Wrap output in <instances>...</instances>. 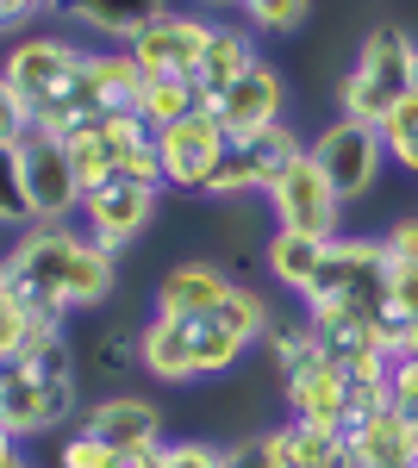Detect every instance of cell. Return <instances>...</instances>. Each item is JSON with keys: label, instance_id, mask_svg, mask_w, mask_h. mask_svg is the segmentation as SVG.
I'll list each match as a JSON object with an SVG mask.
<instances>
[{"label": "cell", "instance_id": "6da1fadb", "mask_svg": "<svg viewBox=\"0 0 418 468\" xmlns=\"http://www.w3.org/2000/svg\"><path fill=\"white\" fill-rule=\"evenodd\" d=\"M0 282L32 324H70L101 313L119 293V256L101 250L81 225H32L0 244Z\"/></svg>", "mask_w": 418, "mask_h": 468}, {"label": "cell", "instance_id": "7a4b0ae2", "mask_svg": "<svg viewBox=\"0 0 418 468\" xmlns=\"http://www.w3.org/2000/svg\"><path fill=\"white\" fill-rule=\"evenodd\" d=\"M269 300L256 288H231L219 313H194V319H144L138 324V368L150 381L169 388H194V381H219L263 344L269 331Z\"/></svg>", "mask_w": 418, "mask_h": 468}, {"label": "cell", "instance_id": "3957f363", "mask_svg": "<svg viewBox=\"0 0 418 468\" xmlns=\"http://www.w3.org/2000/svg\"><path fill=\"white\" fill-rule=\"evenodd\" d=\"M0 81L19 94V107L32 112L38 132L75 138L88 125H101L106 112L88 88V44L75 32H19L0 50Z\"/></svg>", "mask_w": 418, "mask_h": 468}, {"label": "cell", "instance_id": "277c9868", "mask_svg": "<svg viewBox=\"0 0 418 468\" xmlns=\"http://www.w3.org/2000/svg\"><path fill=\"white\" fill-rule=\"evenodd\" d=\"M81 419V362L70 324H32V337L0 362V431L38 443Z\"/></svg>", "mask_w": 418, "mask_h": 468}, {"label": "cell", "instance_id": "5b68a950", "mask_svg": "<svg viewBox=\"0 0 418 468\" xmlns=\"http://www.w3.org/2000/svg\"><path fill=\"white\" fill-rule=\"evenodd\" d=\"M306 313H344V319L369 324L387 350L400 356V324L387 306V250L381 238H331L325 262H318L313 288L300 293Z\"/></svg>", "mask_w": 418, "mask_h": 468}, {"label": "cell", "instance_id": "8992f818", "mask_svg": "<svg viewBox=\"0 0 418 468\" xmlns=\"http://www.w3.org/2000/svg\"><path fill=\"white\" fill-rule=\"evenodd\" d=\"M413 63H418V37L400 19L369 26V37L356 44V63L338 81V119H362V125L381 132L413 101Z\"/></svg>", "mask_w": 418, "mask_h": 468}, {"label": "cell", "instance_id": "52a82bcc", "mask_svg": "<svg viewBox=\"0 0 418 468\" xmlns=\"http://www.w3.org/2000/svg\"><path fill=\"white\" fill-rule=\"evenodd\" d=\"M306 150H313V163L325 169L331 194H338L344 207H349V200H369V194L381 187L387 144H381V132H375V125H362V119H331Z\"/></svg>", "mask_w": 418, "mask_h": 468}, {"label": "cell", "instance_id": "ba28073f", "mask_svg": "<svg viewBox=\"0 0 418 468\" xmlns=\"http://www.w3.org/2000/svg\"><path fill=\"white\" fill-rule=\"evenodd\" d=\"M156 150H163V194H207L219 163H225V125L212 119V107H194L188 119H175L156 132Z\"/></svg>", "mask_w": 418, "mask_h": 468}, {"label": "cell", "instance_id": "9c48e42d", "mask_svg": "<svg viewBox=\"0 0 418 468\" xmlns=\"http://www.w3.org/2000/svg\"><path fill=\"white\" fill-rule=\"evenodd\" d=\"M13 163H19V187H26L32 225H70L75 207H81V187H75L63 138H50V132L32 125V132L19 138V150H13Z\"/></svg>", "mask_w": 418, "mask_h": 468}, {"label": "cell", "instance_id": "30bf717a", "mask_svg": "<svg viewBox=\"0 0 418 468\" xmlns=\"http://www.w3.org/2000/svg\"><path fill=\"white\" fill-rule=\"evenodd\" d=\"M269 213H275V231H306V238H344L338 231V218H344V200L331 194V181L325 169L313 163V150L306 156H294L275 181H269Z\"/></svg>", "mask_w": 418, "mask_h": 468}, {"label": "cell", "instance_id": "8fae6325", "mask_svg": "<svg viewBox=\"0 0 418 468\" xmlns=\"http://www.w3.org/2000/svg\"><path fill=\"white\" fill-rule=\"evenodd\" d=\"M156 200H163V187H144V181H106L94 194H81V207H75V225L101 244V250H132L144 231H150V218H156Z\"/></svg>", "mask_w": 418, "mask_h": 468}, {"label": "cell", "instance_id": "7c38bea8", "mask_svg": "<svg viewBox=\"0 0 418 468\" xmlns=\"http://www.w3.org/2000/svg\"><path fill=\"white\" fill-rule=\"evenodd\" d=\"M281 112H287V81H281V69L269 63V57H256V63L212 101V119L225 125L231 144H244V138H256V132L281 125Z\"/></svg>", "mask_w": 418, "mask_h": 468}, {"label": "cell", "instance_id": "4fadbf2b", "mask_svg": "<svg viewBox=\"0 0 418 468\" xmlns=\"http://www.w3.org/2000/svg\"><path fill=\"white\" fill-rule=\"evenodd\" d=\"M349 394H356V381L325 356H313L306 368H294L281 381L287 419L294 425H313V431H331V437H344V425H349Z\"/></svg>", "mask_w": 418, "mask_h": 468}, {"label": "cell", "instance_id": "5bb4252c", "mask_svg": "<svg viewBox=\"0 0 418 468\" xmlns=\"http://www.w3.org/2000/svg\"><path fill=\"white\" fill-rule=\"evenodd\" d=\"M81 431H94L113 456H144V450H163V406L144 394H101L81 406L75 419Z\"/></svg>", "mask_w": 418, "mask_h": 468}, {"label": "cell", "instance_id": "9a60e30c", "mask_svg": "<svg viewBox=\"0 0 418 468\" xmlns=\"http://www.w3.org/2000/svg\"><path fill=\"white\" fill-rule=\"evenodd\" d=\"M207 37H212V19L207 13H188V6H169L150 32L132 44L144 75H175V81H194L200 57H207Z\"/></svg>", "mask_w": 418, "mask_h": 468}, {"label": "cell", "instance_id": "2e32d148", "mask_svg": "<svg viewBox=\"0 0 418 468\" xmlns=\"http://www.w3.org/2000/svg\"><path fill=\"white\" fill-rule=\"evenodd\" d=\"M231 269L212 262V256H188V262H169L150 288V319H194V313H219L231 300Z\"/></svg>", "mask_w": 418, "mask_h": 468}, {"label": "cell", "instance_id": "e0dca14e", "mask_svg": "<svg viewBox=\"0 0 418 468\" xmlns=\"http://www.w3.org/2000/svg\"><path fill=\"white\" fill-rule=\"evenodd\" d=\"M169 13V0H70L63 19L81 44H106V50H132L156 19Z\"/></svg>", "mask_w": 418, "mask_h": 468}, {"label": "cell", "instance_id": "ac0fdd59", "mask_svg": "<svg viewBox=\"0 0 418 468\" xmlns=\"http://www.w3.org/2000/svg\"><path fill=\"white\" fill-rule=\"evenodd\" d=\"M263 50H256V32L250 26H225V19H212V37H207V57H200V69H194V94H200V107H212L238 75L256 63Z\"/></svg>", "mask_w": 418, "mask_h": 468}, {"label": "cell", "instance_id": "d6986e66", "mask_svg": "<svg viewBox=\"0 0 418 468\" xmlns=\"http://www.w3.org/2000/svg\"><path fill=\"white\" fill-rule=\"evenodd\" d=\"M263 443H269V456H275V468H356L344 450V437L331 431H313V425H275V431H263Z\"/></svg>", "mask_w": 418, "mask_h": 468}, {"label": "cell", "instance_id": "ffe728a7", "mask_svg": "<svg viewBox=\"0 0 418 468\" xmlns=\"http://www.w3.org/2000/svg\"><path fill=\"white\" fill-rule=\"evenodd\" d=\"M88 88L101 112H132L138 107V88H144V69L132 50H106V44H88Z\"/></svg>", "mask_w": 418, "mask_h": 468}, {"label": "cell", "instance_id": "44dd1931", "mask_svg": "<svg viewBox=\"0 0 418 468\" xmlns=\"http://www.w3.org/2000/svg\"><path fill=\"white\" fill-rule=\"evenodd\" d=\"M263 262H269V282L300 300V293L313 288L318 262H325V238H306V231H275V238L263 244Z\"/></svg>", "mask_w": 418, "mask_h": 468}, {"label": "cell", "instance_id": "7402d4cb", "mask_svg": "<svg viewBox=\"0 0 418 468\" xmlns=\"http://www.w3.org/2000/svg\"><path fill=\"white\" fill-rule=\"evenodd\" d=\"M63 150H70V169H75V187H81V194H94V187H106V181H119V144H113L106 125H88V132L63 138Z\"/></svg>", "mask_w": 418, "mask_h": 468}, {"label": "cell", "instance_id": "603a6c76", "mask_svg": "<svg viewBox=\"0 0 418 468\" xmlns=\"http://www.w3.org/2000/svg\"><path fill=\"white\" fill-rule=\"evenodd\" d=\"M231 150H238V156L250 163L256 187L269 194V181H275L281 169L294 163V156H306V138H300V132H294V125L281 119V125H269V132H256V138H244V144H231Z\"/></svg>", "mask_w": 418, "mask_h": 468}, {"label": "cell", "instance_id": "cb8c5ba5", "mask_svg": "<svg viewBox=\"0 0 418 468\" xmlns=\"http://www.w3.org/2000/svg\"><path fill=\"white\" fill-rule=\"evenodd\" d=\"M194 107H200L194 81H175V75H144L138 107H132V112H138L150 132H163V125H175V119H188Z\"/></svg>", "mask_w": 418, "mask_h": 468}, {"label": "cell", "instance_id": "d4e9b609", "mask_svg": "<svg viewBox=\"0 0 418 468\" xmlns=\"http://www.w3.org/2000/svg\"><path fill=\"white\" fill-rule=\"evenodd\" d=\"M238 13L250 19V32L294 37L306 19H313V0H238Z\"/></svg>", "mask_w": 418, "mask_h": 468}, {"label": "cell", "instance_id": "484cf974", "mask_svg": "<svg viewBox=\"0 0 418 468\" xmlns=\"http://www.w3.org/2000/svg\"><path fill=\"white\" fill-rule=\"evenodd\" d=\"M32 231V213H26V187H19V163L13 150H0V244Z\"/></svg>", "mask_w": 418, "mask_h": 468}, {"label": "cell", "instance_id": "4316f807", "mask_svg": "<svg viewBox=\"0 0 418 468\" xmlns=\"http://www.w3.org/2000/svg\"><path fill=\"white\" fill-rule=\"evenodd\" d=\"M381 144H387V163H393V169L418 176V101H406V107L381 125Z\"/></svg>", "mask_w": 418, "mask_h": 468}, {"label": "cell", "instance_id": "83f0119b", "mask_svg": "<svg viewBox=\"0 0 418 468\" xmlns=\"http://www.w3.org/2000/svg\"><path fill=\"white\" fill-rule=\"evenodd\" d=\"M387 306H393V324L406 337L418 324V262H387Z\"/></svg>", "mask_w": 418, "mask_h": 468}, {"label": "cell", "instance_id": "f1b7e54d", "mask_svg": "<svg viewBox=\"0 0 418 468\" xmlns=\"http://www.w3.org/2000/svg\"><path fill=\"white\" fill-rule=\"evenodd\" d=\"M113 463V450H106L94 431H81V425H70V431L57 437V463L50 468H106Z\"/></svg>", "mask_w": 418, "mask_h": 468}, {"label": "cell", "instance_id": "f546056e", "mask_svg": "<svg viewBox=\"0 0 418 468\" xmlns=\"http://www.w3.org/2000/svg\"><path fill=\"white\" fill-rule=\"evenodd\" d=\"M381 394H387V406H393L406 425H418V356H393Z\"/></svg>", "mask_w": 418, "mask_h": 468}, {"label": "cell", "instance_id": "4dcf8cb0", "mask_svg": "<svg viewBox=\"0 0 418 468\" xmlns=\"http://www.w3.org/2000/svg\"><path fill=\"white\" fill-rule=\"evenodd\" d=\"M156 468H225V443H207V437L163 443V450H156Z\"/></svg>", "mask_w": 418, "mask_h": 468}, {"label": "cell", "instance_id": "1f68e13d", "mask_svg": "<svg viewBox=\"0 0 418 468\" xmlns=\"http://www.w3.org/2000/svg\"><path fill=\"white\" fill-rule=\"evenodd\" d=\"M26 337H32V319H26V306H19V300L6 293V282H0V362L13 356Z\"/></svg>", "mask_w": 418, "mask_h": 468}, {"label": "cell", "instance_id": "d6a6232c", "mask_svg": "<svg viewBox=\"0 0 418 468\" xmlns=\"http://www.w3.org/2000/svg\"><path fill=\"white\" fill-rule=\"evenodd\" d=\"M381 250H387V262H418V213H400L393 225H387Z\"/></svg>", "mask_w": 418, "mask_h": 468}, {"label": "cell", "instance_id": "836d02e7", "mask_svg": "<svg viewBox=\"0 0 418 468\" xmlns=\"http://www.w3.org/2000/svg\"><path fill=\"white\" fill-rule=\"evenodd\" d=\"M32 132V112L19 107V94L0 81V150H19V138Z\"/></svg>", "mask_w": 418, "mask_h": 468}, {"label": "cell", "instance_id": "e575fe53", "mask_svg": "<svg viewBox=\"0 0 418 468\" xmlns=\"http://www.w3.org/2000/svg\"><path fill=\"white\" fill-rule=\"evenodd\" d=\"M225 468H275V456H269V443H263V437H244V443H231V450H225Z\"/></svg>", "mask_w": 418, "mask_h": 468}, {"label": "cell", "instance_id": "d590c367", "mask_svg": "<svg viewBox=\"0 0 418 468\" xmlns=\"http://www.w3.org/2000/svg\"><path fill=\"white\" fill-rule=\"evenodd\" d=\"M0 468H32V463H26V443L6 437V431H0Z\"/></svg>", "mask_w": 418, "mask_h": 468}, {"label": "cell", "instance_id": "8d00e7d4", "mask_svg": "<svg viewBox=\"0 0 418 468\" xmlns=\"http://www.w3.org/2000/svg\"><path fill=\"white\" fill-rule=\"evenodd\" d=\"M106 468H156V450H144V456H113Z\"/></svg>", "mask_w": 418, "mask_h": 468}, {"label": "cell", "instance_id": "74e56055", "mask_svg": "<svg viewBox=\"0 0 418 468\" xmlns=\"http://www.w3.org/2000/svg\"><path fill=\"white\" fill-rule=\"evenodd\" d=\"M225 6H238V0H188V13H225Z\"/></svg>", "mask_w": 418, "mask_h": 468}, {"label": "cell", "instance_id": "f35d334b", "mask_svg": "<svg viewBox=\"0 0 418 468\" xmlns=\"http://www.w3.org/2000/svg\"><path fill=\"white\" fill-rule=\"evenodd\" d=\"M26 6H32L38 19H44V13H57V0H26Z\"/></svg>", "mask_w": 418, "mask_h": 468}, {"label": "cell", "instance_id": "ab89813d", "mask_svg": "<svg viewBox=\"0 0 418 468\" xmlns=\"http://www.w3.org/2000/svg\"><path fill=\"white\" fill-rule=\"evenodd\" d=\"M413 101H418V63H413Z\"/></svg>", "mask_w": 418, "mask_h": 468}, {"label": "cell", "instance_id": "60d3db41", "mask_svg": "<svg viewBox=\"0 0 418 468\" xmlns=\"http://www.w3.org/2000/svg\"><path fill=\"white\" fill-rule=\"evenodd\" d=\"M63 6H70V0H57V13H63Z\"/></svg>", "mask_w": 418, "mask_h": 468}, {"label": "cell", "instance_id": "b9f144b4", "mask_svg": "<svg viewBox=\"0 0 418 468\" xmlns=\"http://www.w3.org/2000/svg\"><path fill=\"white\" fill-rule=\"evenodd\" d=\"M413 468H418V450H413Z\"/></svg>", "mask_w": 418, "mask_h": 468}]
</instances>
